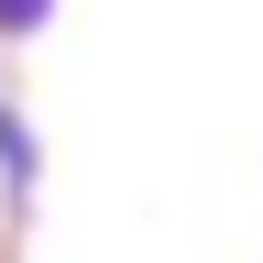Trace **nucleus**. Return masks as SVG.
Here are the masks:
<instances>
[{
	"mask_svg": "<svg viewBox=\"0 0 263 263\" xmlns=\"http://www.w3.org/2000/svg\"><path fill=\"white\" fill-rule=\"evenodd\" d=\"M33 33H55V0H0V55H22Z\"/></svg>",
	"mask_w": 263,
	"mask_h": 263,
	"instance_id": "nucleus-1",
	"label": "nucleus"
}]
</instances>
